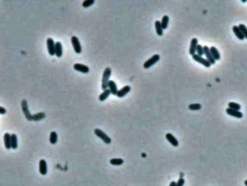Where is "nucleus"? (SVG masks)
I'll return each mask as SVG.
<instances>
[{
	"label": "nucleus",
	"mask_w": 247,
	"mask_h": 186,
	"mask_svg": "<svg viewBox=\"0 0 247 186\" xmlns=\"http://www.w3.org/2000/svg\"><path fill=\"white\" fill-rule=\"evenodd\" d=\"M71 43H72V45H73V49H74L75 52H76L77 54L81 53V52H82V47H81V43H80V41L79 39H78V38L76 37V36L72 37Z\"/></svg>",
	"instance_id": "obj_5"
},
{
	"label": "nucleus",
	"mask_w": 247,
	"mask_h": 186,
	"mask_svg": "<svg viewBox=\"0 0 247 186\" xmlns=\"http://www.w3.org/2000/svg\"><path fill=\"white\" fill-rule=\"evenodd\" d=\"M7 113V110L5 109V108H4V107H1L0 106V114H5V113Z\"/></svg>",
	"instance_id": "obj_33"
},
{
	"label": "nucleus",
	"mask_w": 247,
	"mask_h": 186,
	"mask_svg": "<svg viewBox=\"0 0 247 186\" xmlns=\"http://www.w3.org/2000/svg\"><path fill=\"white\" fill-rule=\"evenodd\" d=\"M21 108H22V111L23 112L24 115H25V118L27 120L32 121L33 120V115L30 113L29 108H28V102L25 100H22L21 101Z\"/></svg>",
	"instance_id": "obj_3"
},
{
	"label": "nucleus",
	"mask_w": 247,
	"mask_h": 186,
	"mask_svg": "<svg viewBox=\"0 0 247 186\" xmlns=\"http://www.w3.org/2000/svg\"><path fill=\"white\" fill-rule=\"evenodd\" d=\"M189 108L191 111H199L201 108V105L200 103H192L189 105Z\"/></svg>",
	"instance_id": "obj_28"
},
{
	"label": "nucleus",
	"mask_w": 247,
	"mask_h": 186,
	"mask_svg": "<svg viewBox=\"0 0 247 186\" xmlns=\"http://www.w3.org/2000/svg\"><path fill=\"white\" fill-rule=\"evenodd\" d=\"M227 114H228L229 116H231L233 117L237 118V119H242L243 118V113H241L240 111H235V110L230 109V108H226L225 110Z\"/></svg>",
	"instance_id": "obj_12"
},
{
	"label": "nucleus",
	"mask_w": 247,
	"mask_h": 186,
	"mask_svg": "<svg viewBox=\"0 0 247 186\" xmlns=\"http://www.w3.org/2000/svg\"><path fill=\"white\" fill-rule=\"evenodd\" d=\"M185 184V180L183 178H180L176 182V186H183Z\"/></svg>",
	"instance_id": "obj_32"
},
{
	"label": "nucleus",
	"mask_w": 247,
	"mask_h": 186,
	"mask_svg": "<svg viewBox=\"0 0 247 186\" xmlns=\"http://www.w3.org/2000/svg\"><path fill=\"white\" fill-rule=\"evenodd\" d=\"M155 25V30H156V33L157 35L159 36H162L163 35V28H162V24H161V22L159 21H156L154 23Z\"/></svg>",
	"instance_id": "obj_20"
},
{
	"label": "nucleus",
	"mask_w": 247,
	"mask_h": 186,
	"mask_svg": "<svg viewBox=\"0 0 247 186\" xmlns=\"http://www.w3.org/2000/svg\"><path fill=\"white\" fill-rule=\"evenodd\" d=\"M109 162H110V164L113 166H120L124 163V160H123V158H112Z\"/></svg>",
	"instance_id": "obj_25"
},
{
	"label": "nucleus",
	"mask_w": 247,
	"mask_h": 186,
	"mask_svg": "<svg viewBox=\"0 0 247 186\" xmlns=\"http://www.w3.org/2000/svg\"><path fill=\"white\" fill-rule=\"evenodd\" d=\"M131 87L129 85L124 86V87H122L120 90H118V92H117V96L120 98H123V97L126 96V95L131 91Z\"/></svg>",
	"instance_id": "obj_13"
},
{
	"label": "nucleus",
	"mask_w": 247,
	"mask_h": 186,
	"mask_svg": "<svg viewBox=\"0 0 247 186\" xmlns=\"http://www.w3.org/2000/svg\"><path fill=\"white\" fill-rule=\"evenodd\" d=\"M55 55L57 57H61L62 56V45L60 42L55 43Z\"/></svg>",
	"instance_id": "obj_18"
},
{
	"label": "nucleus",
	"mask_w": 247,
	"mask_h": 186,
	"mask_svg": "<svg viewBox=\"0 0 247 186\" xmlns=\"http://www.w3.org/2000/svg\"><path fill=\"white\" fill-rule=\"evenodd\" d=\"M94 3V0H85V1L83 2L82 5L84 7H88L92 5Z\"/></svg>",
	"instance_id": "obj_31"
},
{
	"label": "nucleus",
	"mask_w": 247,
	"mask_h": 186,
	"mask_svg": "<svg viewBox=\"0 0 247 186\" xmlns=\"http://www.w3.org/2000/svg\"><path fill=\"white\" fill-rule=\"evenodd\" d=\"M169 186H176V182H175V181H172L171 183H170Z\"/></svg>",
	"instance_id": "obj_34"
},
{
	"label": "nucleus",
	"mask_w": 247,
	"mask_h": 186,
	"mask_svg": "<svg viewBox=\"0 0 247 186\" xmlns=\"http://www.w3.org/2000/svg\"><path fill=\"white\" fill-rule=\"evenodd\" d=\"M4 146L7 150H10L12 149L11 146V134L9 133H5L4 134Z\"/></svg>",
	"instance_id": "obj_15"
},
{
	"label": "nucleus",
	"mask_w": 247,
	"mask_h": 186,
	"mask_svg": "<svg viewBox=\"0 0 247 186\" xmlns=\"http://www.w3.org/2000/svg\"><path fill=\"white\" fill-rule=\"evenodd\" d=\"M204 55L206 56V59L210 63L211 65L215 64V62L216 61L212 57L210 50H209V47H208L207 46H204Z\"/></svg>",
	"instance_id": "obj_9"
},
{
	"label": "nucleus",
	"mask_w": 247,
	"mask_h": 186,
	"mask_svg": "<svg viewBox=\"0 0 247 186\" xmlns=\"http://www.w3.org/2000/svg\"><path fill=\"white\" fill-rule=\"evenodd\" d=\"M46 117V113L44 112H40V113H37L36 114L33 115V120L34 122H38V121L42 120Z\"/></svg>",
	"instance_id": "obj_23"
},
{
	"label": "nucleus",
	"mask_w": 247,
	"mask_h": 186,
	"mask_svg": "<svg viewBox=\"0 0 247 186\" xmlns=\"http://www.w3.org/2000/svg\"><path fill=\"white\" fill-rule=\"evenodd\" d=\"M11 146L12 149L15 150L18 149V137L15 134H11Z\"/></svg>",
	"instance_id": "obj_22"
},
{
	"label": "nucleus",
	"mask_w": 247,
	"mask_h": 186,
	"mask_svg": "<svg viewBox=\"0 0 247 186\" xmlns=\"http://www.w3.org/2000/svg\"><path fill=\"white\" fill-rule=\"evenodd\" d=\"M242 1V2H246V0H243H243H242V1Z\"/></svg>",
	"instance_id": "obj_36"
},
{
	"label": "nucleus",
	"mask_w": 247,
	"mask_h": 186,
	"mask_svg": "<svg viewBox=\"0 0 247 186\" xmlns=\"http://www.w3.org/2000/svg\"><path fill=\"white\" fill-rule=\"evenodd\" d=\"M192 58L194 59L196 62H197V63H200V64H201L202 66H204V67L209 68L211 66L210 63H209L207 59L204 58V57H201V56H199L198 55H196V54L193 55Z\"/></svg>",
	"instance_id": "obj_7"
},
{
	"label": "nucleus",
	"mask_w": 247,
	"mask_h": 186,
	"mask_svg": "<svg viewBox=\"0 0 247 186\" xmlns=\"http://www.w3.org/2000/svg\"><path fill=\"white\" fill-rule=\"evenodd\" d=\"M238 26H239V29L241 30V31L242 34H243L245 39H247V27L244 24H239Z\"/></svg>",
	"instance_id": "obj_29"
},
{
	"label": "nucleus",
	"mask_w": 247,
	"mask_h": 186,
	"mask_svg": "<svg viewBox=\"0 0 247 186\" xmlns=\"http://www.w3.org/2000/svg\"><path fill=\"white\" fill-rule=\"evenodd\" d=\"M244 185H246V186H247V180H246L244 181Z\"/></svg>",
	"instance_id": "obj_35"
},
{
	"label": "nucleus",
	"mask_w": 247,
	"mask_h": 186,
	"mask_svg": "<svg viewBox=\"0 0 247 186\" xmlns=\"http://www.w3.org/2000/svg\"><path fill=\"white\" fill-rule=\"evenodd\" d=\"M110 94H111L110 90H109V89H107V90H103V92L99 95V100L100 101H105V100H106L107 98L109 96Z\"/></svg>",
	"instance_id": "obj_21"
},
{
	"label": "nucleus",
	"mask_w": 247,
	"mask_h": 186,
	"mask_svg": "<svg viewBox=\"0 0 247 186\" xmlns=\"http://www.w3.org/2000/svg\"><path fill=\"white\" fill-rule=\"evenodd\" d=\"M165 137H166V139L168 140V141L171 143L172 146H173L174 147H178V141L176 137H175L173 134H171V133H168V134H166Z\"/></svg>",
	"instance_id": "obj_14"
},
{
	"label": "nucleus",
	"mask_w": 247,
	"mask_h": 186,
	"mask_svg": "<svg viewBox=\"0 0 247 186\" xmlns=\"http://www.w3.org/2000/svg\"><path fill=\"white\" fill-rule=\"evenodd\" d=\"M209 50H210L211 54H212V57L215 59V61H216V60H220V54L219 51H218V50L215 47H209Z\"/></svg>",
	"instance_id": "obj_17"
},
{
	"label": "nucleus",
	"mask_w": 247,
	"mask_h": 186,
	"mask_svg": "<svg viewBox=\"0 0 247 186\" xmlns=\"http://www.w3.org/2000/svg\"><path fill=\"white\" fill-rule=\"evenodd\" d=\"M108 89L110 90L111 94L113 95H117V92H118V89H117V84L112 80H109V83H108Z\"/></svg>",
	"instance_id": "obj_16"
},
{
	"label": "nucleus",
	"mask_w": 247,
	"mask_h": 186,
	"mask_svg": "<svg viewBox=\"0 0 247 186\" xmlns=\"http://www.w3.org/2000/svg\"><path fill=\"white\" fill-rule=\"evenodd\" d=\"M73 69L77 71L81 72V73L84 74H88L89 73L90 71V69L88 66L84 64H81V63H76V64H74L73 65Z\"/></svg>",
	"instance_id": "obj_8"
},
{
	"label": "nucleus",
	"mask_w": 247,
	"mask_h": 186,
	"mask_svg": "<svg viewBox=\"0 0 247 186\" xmlns=\"http://www.w3.org/2000/svg\"><path fill=\"white\" fill-rule=\"evenodd\" d=\"M228 108H230V109L235 110V111H240L241 106L240 104L237 103L230 102L228 103Z\"/></svg>",
	"instance_id": "obj_27"
},
{
	"label": "nucleus",
	"mask_w": 247,
	"mask_h": 186,
	"mask_svg": "<svg viewBox=\"0 0 247 186\" xmlns=\"http://www.w3.org/2000/svg\"><path fill=\"white\" fill-rule=\"evenodd\" d=\"M39 172L42 175H46L47 174V163L44 159H41L39 161Z\"/></svg>",
	"instance_id": "obj_11"
},
{
	"label": "nucleus",
	"mask_w": 247,
	"mask_h": 186,
	"mask_svg": "<svg viewBox=\"0 0 247 186\" xmlns=\"http://www.w3.org/2000/svg\"><path fill=\"white\" fill-rule=\"evenodd\" d=\"M198 45V39L196 38H193L191 41L190 47H189V54L191 56L196 54V47Z\"/></svg>",
	"instance_id": "obj_10"
},
{
	"label": "nucleus",
	"mask_w": 247,
	"mask_h": 186,
	"mask_svg": "<svg viewBox=\"0 0 247 186\" xmlns=\"http://www.w3.org/2000/svg\"><path fill=\"white\" fill-rule=\"evenodd\" d=\"M159 59H160V56L158 55V54L154 55L153 56H152L150 58H149L147 61H145V63H144V68L146 69H149L152 66H154L155 63H157L159 60Z\"/></svg>",
	"instance_id": "obj_4"
},
{
	"label": "nucleus",
	"mask_w": 247,
	"mask_h": 186,
	"mask_svg": "<svg viewBox=\"0 0 247 186\" xmlns=\"http://www.w3.org/2000/svg\"><path fill=\"white\" fill-rule=\"evenodd\" d=\"M196 55L199 56H201L202 57L203 55H204V47L201 46V45H197L196 50Z\"/></svg>",
	"instance_id": "obj_30"
},
{
	"label": "nucleus",
	"mask_w": 247,
	"mask_h": 186,
	"mask_svg": "<svg viewBox=\"0 0 247 186\" xmlns=\"http://www.w3.org/2000/svg\"><path fill=\"white\" fill-rule=\"evenodd\" d=\"M94 133H95V134L98 137H99L106 144H110L112 143V140H111L110 137L105 132L101 130L99 128H96V129H94Z\"/></svg>",
	"instance_id": "obj_2"
},
{
	"label": "nucleus",
	"mask_w": 247,
	"mask_h": 186,
	"mask_svg": "<svg viewBox=\"0 0 247 186\" xmlns=\"http://www.w3.org/2000/svg\"><path fill=\"white\" fill-rule=\"evenodd\" d=\"M46 45H47L48 52L51 56L55 55V41L52 38H48L46 39Z\"/></svg>",
	"instance_id": "obj_6"
},
{
	"label": "nucleus",
	"mask_w": 247,
	"mask_h": 186,
	"mask_svg": "<svg viewBox=\"0 0 247 186\" xmlns=\"http://www.w3.org/2000/svg\"><path fill=\"white\" fill-rule=\"evenodd\" d=\"M169 21H170L169 16H164L163 17H162V21H161V24H162V28H163V30L166 29V28L168 27Z\"/></svg>",
	"instance_id": "obj_26"
},
{
	"label": "nucleus",
	"mask_w": 247,
	"mask_h": 186,
	"mask_svg": "<svg viewBox=\"0 0 247 186\" xmlns=\"http://www.w3.org/2000/svg\"><path fill=\"white\" fill-rule=\"evenodd\" d=\"M57 140H58V136H57L56 132H52L50 133V135H49V142H50L51 144H56Z\"/></svg>",
	"instance_id": "obj_24"
},
{
	"label": "nucleus",
	"mask_w": 247,
	"mask_h": 186,
	"mask_svg": "<svg viewBox=\"0 0 247 186\" xmlns=\"http://www.w3.org/2000/svg\"><path fill=\"white\" fill-rule=\"evenodd\" d=\"M112 74V70L109 67L106 68L104 71L102 79V90H105L108 89V83L109 81V78Z\"/></svg>",
	"instance_id": "obj_1"
},
{
	"label": "nucleus",
	"mask_w": 247,
	"mask_h": 186,
	"mask_svg": "<svg viewBox=\"0 0 247 186\" xmlns=\"http://www.w3.org/2000/svg\"><path fill=\"white\" fill-rule=\"evenodd\" d=\"M233 33L235 34V35H236V37H237L238 39H239V40L243 41V39H245L244 37H243V34H242V32L241 31V30L239 29V26H237V25H233Z\"/></svg>",
	"instance_id": "obj_19"
}]
</instances>
